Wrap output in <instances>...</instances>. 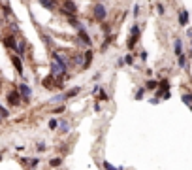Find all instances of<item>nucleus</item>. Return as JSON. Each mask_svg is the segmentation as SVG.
<instances>
[{
  "mask_svg": "<svg viewBox=\"0 0 192 170\" xmlns=\"http://www.w3.org/2000/svg\"><path fill=\"white\" fill-rule=\"evenodd\" d=\"M92 15H94V19L96 21H106V17H107V8L102 4V2H98L94 8H92Z\"/></svg>",
  "mask_w": 192,
  "mask_h": 170,
  "instance_id": "obj_1",
  "label": "nucleus"
},
{
  "mask_svg": "<svg viewBox=\"0 0 192 170\" xmlns=\"http://www.w3.org/2000/svg\"><path fill=\"white\" fill-rule=\"evenodd\" d=\"M60 13H64V15H77V6L72 2V0H64V4H62V8H60Z\"/></svg>",
  "mask_w": 192,
  "mask_h": 170,
  "instance_id": "obj_2",
  "label": "nucleus"
},
{
  "mask_svg": "<svg viewBox=\"0 0 192 170\" xmlns=\"http://www.w3.org/2000/svg\"><path fill=\"white\" fill-rule=\"evenodd\" d=\"M23 102V96L19 93V89H13V91H9L8 93V104L9 106H19Z\"/></svg>",
  "mask_w": 192,
  "mask_h": 170,
  "instance_id": "obj_3",
  "label": "nucleus"
},
{
  "mask_svg": "<svg viewBox=\"0 0 192 170\" xmlns=\"http://www.w3.org/2000/svg\"><path fill=\"white\" fill-rule=\"evenodd\" d=\"M2 43H4V47L11 49V51H17V40L13 34H8V36H2Z\"/></svg>",
  "mask_w": 192,
  "mask_h": 170,
  "instance_id": "obj_4",
  "label": "nucleus"
},
{
  "mask_svg": "<svg viewBox=\"0 0 192 170\" xmlns=\"http://www.w3.org/2000/svg\"><path fill=\"white\" fill-rule=\"evenodd\" d=\"M77 36H79V40H81L83 45H87V47H90V45H92V38L87 34L85 28H79V30H77Z\"/></svg>",
  "mask_w": 192,
  "mask_h": 170,
  "instance_id": "obj_5",
  "label": "nucleus"
},
{
  "mask_svg": "<svg viewBox=\"0 0 192 170\" xmlns=\"http://www.w3.org/2000/svg\"><path fill=\"white\" fill-rule=\"evenodd\" d=\"M17 89H19V93H21V96H23V102H28V98H30V95H32V89H30L27 83H21Z\"/></svg>",
  "mask_w": 192,
  "mask_h": 170,
  "instance_id": "obj_6",
  "label": "nucleus"
},
{
  "mask_svg": "<svg viewBox=\"0 0 192 170\" xmlns=\"http://www.w3.org/2000/svg\"><path fill=\"white\" fill-rule=\"evenodd\" d=\"M9 59H11V64L15 66V70H17L21 76L25 74V68H23V61H21V57H19V55H11Z\"/></svg>",
  "mask_w": 192,
  "mask_h": 170,
  "instance_id": "obj_7",
  "label": "nucleus"
},
{
  "mask_svg": "<svg viewBox=\"0 0 192 170\" xmlns=\"http://www.w3.org/2000/svg\"><path fill=\"white\" fill-rule=\"evenodd\" d=\"M64 72H66V68H64L62 64H59L56 61H53V62H51V74H53L55 77H56V76H62Z\"/></svg>",
  "mask_w": 192,
  "mask_h": 170,
  "instance_id": "obj_8",
  "label": "nucleus"
},
{
  "mask_svg": "<svg viewBox=\"0 0 192 170\" xmlns=\"http://www.w3.org/2000/svg\"><path fill=\"white\" fill-rule=\"evenodd\" d=\"M51 57H53V61H56L59 64H62V66L66 68V70H68V59H66V55H62V53H56V51H55Z\"/></svg>",
  "mask_w": 192,
  "mask_h": 170,
  "instance_id": "obj_9",
  "label": "nucleus"
},
{
  "mask_svg": "<svg viewBox=\"0 0 192 170\" xmlns=\"http://www.w3.org/2000/svg\"><path fill=\"white\" fill-rule=\"evenodd\" d=\"M42 83H43V87H45V89H59V87H56V83H55V76H53V74H51V76H47Z\"/></svg>",
  "mask_w": 192,
  "mask_h": 170,
  "instance_id": "obj_10",
  "label": "nucleus"
},
{
  "mask_svg": "<svg viewBox=\"0 0 192 170\" xmlns=\"http://www.w3.org/2000/svg\"><path fill=\"white\" fill-rule=\"evenodd\" d=\"M179 25L181 27H187L188 25V11L187 9H181L179 11Z\"/></svg>",
  "mask_w": 192,
  "mask_h": 170,
  "instance_id": "obj_11",
  "label": "nucleus"
},
{
  "mask_svg": "<svg viewBox=\"0 0 192 170\" xmlns=\"http://www.w3.org/2000/svg\"><path fill=\"white\" fill-rule=\"evenodd\" d=\"M90 62H92V51H90V47H89V51L85 53V61H83V68H89V66H90Z\"/></svg>",
  "mask_w": 192,
  "mask_h": 170,
  "instance_id": "obj_12",
  "label": "nucleus"
},
{
  "mask_svg": "<svg viewBox=\"0 0 192 170\" xmlns=\"http://www.w3.org/2000/svg\"><path fill=\"white\" fill-rule=\"evenodd\" d=\"M40 4H42L43 8H47V9H55V8H56V2H55V0H40Z\"/></svg>",
  "mask_w": 192,
  "mask_h": 170,
  "instance_id": "obj_13",
  "label": "nucleus"
},
{
  "mask_svg": "<svg viewBox=\"0 0 192 170\" xmlns=\"http://www.w3.org/2000/svg\"><path fill=\"white\" fill-rule=\"evenodd\" d=\"M139 32H141L139 25H138V23H134V25L130 27V36H136V38H139Z\"/></svg>",
  "mask_w": 192,
  "mask_h": 170,
  "instance_id": "obj_14",
  "label": "nucleus"
},
{
  "mask_svg": "<svg viewBox=\"0 0 192 170\" xmlns=\"http://www.w3.org/2000/svg\"><path fill=\"white\" fill-rule=\"evenodd\" d=\"M173 51H175V55L183 53V42H181V40H175L173 42Z\"/></svg>",
  "mask_w": 192,
  "mask_h": 170,
  "instance_id": "obj_15",
  "label": "nucleus"
},
{
  "mask_svg": "<svg viewBox=\"0 0 192 170\" xmlns=\"http://www.w3.org/2000/svg\"><path fill=\"white\" fill-rule=\"evenodd\" d=\"M79 91H81V87H74V89H70V91H66V93H64V95H66V100L72 98V96H75Z\"/></svg>",
  "mask_w": 192,
  "mask_h": 170,
  "instance_id": "obj_16",
  "label": "nucleus"
},
{
  "mask_svg": "<svg viewBox=\"0 0 192 170\" xmlns=\"http://www.w3.org/2000/svg\"><path fill=\"white\" fill-rule=\"evenodd\" d=\"M156 87H158V81H154V79H149V81H147V85H145L147 91H156Z\"/></svg>",
  "mask_w": 192,
  "mask_h": 170,
  "instance_id": "obj_17",
  "label": "nucleus"
},
{
  "mask_svg": "<svg viewBox=\"0 0 192 170\" xmlns=\"http://www.w3.org/2000/svg\"><path fill=\"white\" fill-rule=\"evenodd\" d=\"M25 51H27V43L25 42H17V53H19V57L25 55Z\"/></svg>",
  "mask_w": 192,
  "mask_h": 170,
  "instance_id": "obj_18",
  "label": "nucleus"
},
{
  "mask_svg": "<svg viewBox=\"0 0 192 170\" xmlns=\"http://www.w3.org/2000/svg\"><path fill=\"white\" fill-rule=\"evenodd\" d=\"M181 100H183L187 106H192V93H185L183 96H181Z\"/></svg>",
  "mask_w": 192,
  "mask_h": 170,
  "instance_id": "obj_19",
  "label": "nucleus"
},
{
  "mask_svg": "<svg viewBox=\"0 0 192 170\" xmlns=\"http://www.w3.org/2000/svg\"><path fill=\"white\" fill-rule=\"evenodd\" d=\"M177 64H179L181 68H183V66L187 64V55H185V53H181V55H177Z\"/></svg>",
  "mask_w": 192,
  "mask_h": 170,
  "instance_id": "obj_20",
  "label": "nucleus"
},
{
  "mask_svg": "<svg viewBox=\"0 0 192 170\" xmlns=\"http://www.w3.org/2000/svg\"><path fill=\"white\" fill-rule=\"evenodd\" d=\"M60 164H62V159L60 157H53L51 161H49V166H53V168L55 166H60Z\"/></svg>",
  "mask_w": 192,
  "mask_h": 170,
  "instance_id": "obj_21",
  "label": "nucleus"
},
{
  "mask_svg": "<svg viewBox=\"0 0 192 170\" xmlns=\"http://www.w3.org/2000/svg\"><path fill=\"white\" fill-rule=\"evenodd\" d=\"M136 42H138V38H136V36H130V38H128V42H126L128 49H134V47H136Z\"/></svg>",
  "mask_w": 192,
  "mask_h": 170,
  "instance_id": "obj_22",
  "label": "nucleus"
},
{
  "mask_svg": "<svg viewBox=\"0 0 192 170\" xmlns=\"http://www.w3.org/2000/svg\"><path fill=\"white\" fill-rule=\"evenodd\" d=\"M158 87H160L162 91H169V81H168V79H166V77H164V79H162V81H160V83H158Z\"/></svg>",
  "mask_w": 192,
  "mask_h": 170,
  "instance_id": "obj_23",
  "label": "nucleus"
},
{
  "mask_svg": "<svg viewBox=\"0 0 192 170\" xmlns=\"http://www.w3.org/2000/svg\"><path fill=\"white\" fill-rule=\"evenodd\" d=\"M64 100H66V95L62 93V95H56V96H53L49 102H55V104H56V102H64Z\"/></svg>",
  "mask_w": 192,
  "mask_h": 170,
  "instance_id": "obj_24",
  "label": "nucleus"
},
{
  "mask_svg": "<svg viewBox=\"0 0 192 170\" xmlns=\"http://www.w3.org/2000/svg\"><path fill=\"white\" fill-rule=\"evenodd\" d=\"M156 11H158L160 15H166V6H164L162 2H158V4H156Z\"/></svg>",
  "mask_w": 192,
  "mask_h": 170,
  "instance_id": "obj_25",
  "label": "nucleus"
},
{
  "mask_svg": "<svg viewBox=\"0 0 192 170\" xmlns=\"http://www.w3.org/2000/svg\"><path fill=\"white\" fill-rule=\"evenodd\" d=\"M143 95H145V87H139L138 91H136V100H141Z\"/></svg>",
  "mask_w": 192,
  "mask_h": 170,
  "instance_id": "obj_26",
  "label": "nucleus"
},
{
  "mask_svg": "<svg viewBox=\"0 0 192 170\" xmlns=\"http://www.w3.org/2000/svg\"><path fill=\"white\" fill-rule=\"evenodd\" d=\"M0 117H2V119H6V117H9V111L2 106V104H0Z\"/></svg>",
  "mask_w": 192,
  "mask_h": 170,
  "instance_id": "obj_27",
  "label": "nucleus"
},
{
  "mask_svg": "<svg viewBox=\"0 0 192 170\" xmlns=\"http://www.w3.org/2000/svg\"><path fill=\"white\" fill-rule=\"evenodd\" d=\"M83 61H85V55H75V57H74V62H75V64H81V66H83Z\"/></svg>",
  "mask_w": 192,
  "mask_h": 170,
  "instance_id": "obj_28",
  "label": "nucleus"
},
{
  "mask_svg": "<svg viewBox=\"0 0 192 170\" xmlns=\"http://www.w3.org/2000/svg\"><path fill=\"white\" fill-rule=\"evenodd\" d=\"M60 125V130L62 132H68V130H70V123H68V121H62V123H59Z\"/></svg>",
  "mask_w": 192,
  "mask_h": 170,
  "instance_id": "obj_29",
  "label": "nucleus"
},
{
  "mask_svg": "<svg viewBox=\"0 0 192 170\" xmlns=\"http://www.w3.org/2000/svg\"><path fill=\"white\" fill-rule=\"evenodd\" d=\"M124 64H134V55L128 53L126 57H124Z\"/></svg>",
  "mask_w": 192,
  "mask_h": 170,
  "instance_id": "obj_30",
  "label": "nucleus"
},
{
  "mask_svg": "<svg viewBox=\"0 0 192 170\" xmlns=\"http://www.w3.org/2000/svg\"><path fill=\"white\" fill-rule=\"evenodd\" d=\"M56 127H59V121H56L55 117H53V119H49V129H51V130H55Z\"/></svg>",
  "mask_w": 192,
  "mask_h": 170,
  "instance_id": "obj_31",
  "label": "nucleus"
},
{
  "mask_svg": "<svg viewBox=\"0 0 192 170\" xmlns=\"http://www.w3.org/2000/svg\"><path fill=\"white\" fill-rule=\"evenodd\" d=\"M102 166H104L106 170H117V166H113V164H111V163H107V161L102 163Z\"/></svg>",
  "mask_w": 192,
  "mask_h": 170,
  "instance_id": "obj_32",
  "label": "nucleus"
},
{
  "mask_svg": "<svg viewBox=\"0 0 192 170\" xmlns=\"http://www.w3.org/2000/svg\"><path fill=\"white\" fill-rule=\"evenodd\" d=\"M102 30H104V34H106V36H109V32H111V27L104 23V25H102Z\"/></svg>",
  "mask_w": 192,
  "mask_h": 170,
  "instance_id": "obj_33",
  "label": "nucleus"
},
{
  "mask_svg": "<svg viewBox=\"0 0 192 170\" xmlns=\"http://www.w3.org/2000/svg\"><path fill=\"white\" fill-rule=\"evenodd\" d=\"M98 96H100V100H107V93L104 89H100V93H98Z\"/></svg>",
  "mask_w": 192,
  "mask_h": 170,
  "instance_id": "obj_34",
  "label": "nucleus"
},
{
  "mask_svg": "<svg viewBox=\"0 0 192 170\" xmlns=\"http://www.w3.org/2000/svg\"><path fill=\"white\" fill-rule=\"evenodd\" d=\"M4 13H6V15H9V13H11V9H9V4H8V2L4 4Z\"/></svg>",
  "mask_w": 192,
  "mask_h": 170,
  "instance_id": "obj_35",
  "label": "nucleus"
},
{
  "mask_svg": "<svg viewBox=\"0 0 192 170\" xmlns=\"http://www.w3.org/2000/svg\"><path fill=\"white\" fill-rule=\"evenodd\" d=\"M38 163H40V159H30V166H38Z\"/></svg>",
  "mask_w": 192,
  "mask_h": 170,
  "instance_id": "obj_36",
  "label": "nucleus"
},
{
  "mask_svg": "<svg viewBox=\"0 0 192 170\" xmlns=\"http://www.w3.org/2000/svg\"><path fill=\"white\" fill-rule=\"evenodd\" d=\"M132 13H134L136 17H138V15H139V6H138V4H136V6H134V11H132Z\"/></svg>",
  "mask_w": 192,
  "mask_h": 170,
  "instance_id": "obj_37",
  "label": "nucleus"
},
{
  "mask_svg": "<svg viewBox=\"0 0 192 170\" xmlns=\"http://www.w3.org/2000/svg\"><path fill=\"white\" fill-rule=\"evenodd\" d=\"M36 149H38V151H45V144H43V142H40Z\"/></svg>",
  "mask_w": 192,
  "mask_h": 170,
  "instance_id": "obj_38",
  "label": "nucleus"
},
{
  "mask_svg": "<svg viewBox=\"0 0 192 170\" xmlns=\"http://www.w3.org/2000/svg\"><path fill=\"white\" fill-rule=\"evenodd\" d=\"M9 27H11V30H13V34H15V32L19 30V27H17V23H11V25H9Z\"/></svg>",
  "mask_w": 192,
  "mask_h": 170,
  "instance_id": "obj_39",
  "label": "nucleus"
},
{
  "mask_svg": "<svg viewBox=\"0 0 192 170\" xmlns=\"http://www.w3.org/2000/svg\"><path fill=\"white\" fill-rule=\"evenodd\" d=\"M42 38L45 40V43H51V42H53V40H51V36H47V34H43V36H42Z\"/></svg>",
  "mask_w": 192,
  "mask_h": 170,
  "instance_id": "obj_40",
  "label": "nucleus"
},
{
  "mask_svg": "<svg viewBox=\"0 0 192 170\" xmlns=\"http://www.w3.org/2000/svg\"><path fill=\"white\" fill-rule=\"evenodd\" d=\"M149 102H151V104H158V102H160V98H158V96H154V98H151Z\"/></svg>",
  "mask_w": 192,
  "mask_h": 170,
  "instance_id": "obj_41",
  "label": "nucleus"
},
{
  "mask_svg": "<svg viewBox=\"0 0 192 170\" xmlns=\"http://www.w3.org/2000/svg\"><path fill=\"white\" fill-rule=\"evenodd\" d=\"M147 57H149V55H147V51H143L141 53V61H147Z\"/></svg>",
  "mask_w": 192,
  "mask_h": 170,
  "instance_id": "obj_42",
  "label": "nucleus"
},
{
  "mask_svg": "<svg viewBox=\"0 0 192 170\" xmlns=\"http://www.w3.org/2000/svg\"><path fill=\"white\" fill-rule=\"evenodd\" d=\"M100 110H102V106H100L98 102H96V104H94V111H100Z\"/></svg>",
  "mask_w": 192,
  "mask_h": 170,
  "instance_id": "obj_43",
  "label": "nucleus"
},
{
  "mask_svg": "<svg viewBox=\"0 0 192 170\" xmlns=\"http://www.w3.org/2000/svg\"><path fill=\"white\" fill-rule=\"evenodd\" d=\"M187 36H188V38H192V28H188V30H187Z\"/></svg>",
  "mask_w": 192,
  "mask_h": 170,
  "instance_id": "obj_44",
  "label": "nucleus"
},
{
  "mask_svg": "<svg viewBox=\"0 0 192 170\" xmlns=\"http://www.w3.org/2000/svg\"><path fill=\"white\" fill-rule=\"evenodd\" d=\"M190 55H192V42H190Z\"/></svg>",
  "mask_w": 192,
  "mask_h": 170,
  "instance_id": "obj_45",
  "label": "nucleus"
},
{
  "mask_svg": "<svg viewBox=\"0 0 192 170\" xmlns=\"http://www.w3.org/2000/svg\"><path fill=\"white\" fill-rule=\"evenodd\" d=\"M0 89H2V81H0Z\"/></svg>",
  "mask_w": 192,
  "mask_h": 170,
  "instance_id": "obj_46",
  "label": "nucleus"
},
{
  "mask_svg": "<svg viewBox=\"0 0 192 170\" xmlns=\"http://www.w3.org/2000/svg\"><path fill=\"white\" fill-rule=\"evenodd\" d=\"M100 2H106V0H100Z\"/></svg>",
  "mask_w": 192,
  "mask_h": 170,
  "instance_id": "obj_47",
  "label": "nucleus"
},
{
  "mask_svg": "<svg viewBox=\"0 0 192 170\" xmlns=\"http://www.w3.org/2000/svg\"><path fill=\"white\" fill-rule=\"evenodd\" d=\"M0 121H2V117H0Z\"/></svg>",
  "mask_w": 192,
  "mask_h": 170,
  "instance_id": "obj_48",
  "label": "nucleus"
}]
</instances>
